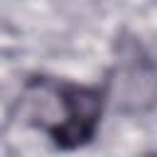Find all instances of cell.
Returning <instances> with one entry per match:
<instances>
[{
    "mask_svg": "<svg viewBox=\"0 0 157 157\" xmlns=\"http://www.w3.org/2000/svg\"><path fill=\"white\" fill-rule=\"evenodd\" d=\"M152 98H155V74L150 66L135 64L120 71V76L115 78V101L123 108L140 110L150 105Z\"/></svg>",
    "mask_w": 157,
    "mask_h": 157,
    "instance_id": "cell-1",
    "label": "cell"
},
{
    "mask_svg": "<svg viewBox=\"0 0 157 157\" xmlns=\"http://www.w3.org/2000/svg\"><path fill=\"white\" fill-rule=\"evenodd\" d=\"M5 120H7V108L2 105V101H0V128L5 125Z\"/></svg>",
    "mask_w": 157,
    "mask_h": 157,
    "instance_id": "cell-2",
    "label": "cell"
}]
</instances>
